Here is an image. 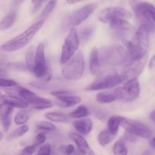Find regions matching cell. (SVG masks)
Returning a JSON list of instances; mask_svg holds the SVG:
<instances>
[{"instance_id": "obj_1", "label": "cell", "mask_w": 155, "mask_h": 155, "mask_svg": "<svg viewBox=\"0 0 155 155\" xmlns=\"http://www.w3.org/2000/svg\"><path fill=\"white\" fill-rule=\"evenodd\" d=\"M150 31L144 24H140L130 39H123L124 46L127 48L130 59L140 57L148 53Z\"/></svg>"}, {"instance_id": "obj_2", "label": "cell", "mask_w": 155, "mask_h": 155, "mask_svg": "<svg viewBox=\"0 0 155 155\" xmlns=\"http://www.w3.org/2000/svg\"><path fill=\"white\" fill-rule=\"evenodd\" d=\"M98 54L101 66L108 68L120 66L130 60V55L127 48L120 44L102 47L98 49Z\"/></svg>"}, {"instance_id": "obj_3", "label": "cell", "mask_w": 155, "mask_h": 155, "mask_svg": "<svg viewBox=\"0 0 155 155\" xmlns=\"http://www.w3.org/2000/svg\"><path fill=\"white\" fill-rule=\"evenodd\" d=\"M44 24H45L44 20H39L30 26L28 28L26 29L24 32L2 44L1 49L8 52H13L24 48L29 45L32 39L35 37L36 33L42 28Z\"/></svg>"}, {"instance_id": "obj_4", "label": "cell", "mask_w": 155, "mask_h": 155, "mask_svg": "<svg viewBox=\"0 0 155 155\" xmlns=\"http://www.w3.org/2000/svg\"><path fill=\"white\" fill-rule=\"evenodd\" d=\"M96 79L86 88V91H98L110 89L124 83L120 74L114 68H107L98 76Z\"/></svg>"}, {"instance_id": "obj_5", "label": "cell", "mask_w": 155, "mask_h": 155, "mask_svg": "<svg viewBox=\"0 0 155 155\" xmlns=\"http://www.w3.org/2000/svg\"><path fill=\"white\" fill-rule=\"evenodd\" d=\"M130 5L141 24H144L150 33L155 30V6L148 2L130 0Z\"/></svg>"}, {"instance_id": "obj_6", "label": "cell", "mask_w": 155, "mask_h": 155, "mask_svg": "<svg viewBox=\"0 0 155 155\" xmlns=\"http://www.w3.org/2000/svg\"><path fill=\"white\" fill-rule=\"evenodd\" d=\"M85 70L84 55L81 51L76 52L71 58L63 64L61 74L65 80L77 81L83 77Z\"/></svg>"}, {"instance_id": "obj_7", "label": "cell", "mask_w": 155, "mask_h": 155, "mask_svg": "<svg viewBox=\"0 0 155 155\" xmlns=\"http://www.w3.org/2000/svg\"><path fill=\"white\" fill-rule=\"evenodd\" d=\"M80 40L75 27H71L64 41L60 56V64H64L75 54L80 46Z\"/></svg>"}, {"instance_id": "obj_8", "label": "cell", "mask_w": 155, "mask_h": 155, "mask_svg": "<svg viewBox=\"0 0 155 155\" xmlns=\"http://www.w3.org/2000/svg\"><path fill=\"white\" fill-rule=\"evenodd\" d=\"M117 100L127 102L135 101L140 94V85L138 78L124 82V85L117 87L114 91Z\"/></svg>"}, {"instance_id": "obj_9", "label": "cell", "mask_w": 155, "mask_h": 155, "mask_svg": "<svg viewBox=\"0 0 155 155\" xmlns=\"http://www.w3.org/2000/svg\"><path fill=\"white\" fill-rule=\"evenodd\" d=\"M33 74L36 78L42 79L45 82L49 81L51 78V73L48 71L46 64L45 45L42 42L39 43V45L36 47Z\"/></svg>"}, {"instance_id": "obj_10", "label": "cell", "mask_w": 155, "mask_h": 155, "mask_svg": "<svg viewBox=\"0 0 155 155\" xmlns=\"http://www.w3.org/2000/svg\"><path fill=\"white\" fill-rule=\"evenodd\" d=\"M148 58V54L146 53L140 57L130 59V61L125 65L122 73L120 74L124 83L127 80L138 78L139 77L145 68Z\"/></svg>"}, {"instance_id": "obj_11", "label": "cell", "mask_w": 155, "mask_h": 155, "mask_svg": "<svg viewBox=\"0 0 155 155\" xmlns=\"http://www.w3.org/2000/svg\"><path fill=\"white\" fill-rule=\"evenodd\" d=\"M98 18L101 23L110 24L121 20L130 21L132 19V14L124 8L109 7L102 9L98 13Z\"/></svg>"}, {"instance_id": "obj_12", "label": "cell", "mask_w": 155, "mask_h": 155, "mask_svg": "<svg viewBox=\"0 0 155 155\" xmlns=\"http://www.w3.org/2000/svg\"><path fill=\"white\" fill-rule=\"evenodd\" d=\"M120 126H122L126 131L132 133L137 137L148 139L153 135L152 131L148 126L135 120L128 119L122 117Z\"/></svg>"}, {"instance_id": "obj_13", "label": "cell", "mask_w": 155, "mask_h": 155, "mask_svg": "<svg viewBox=\"0 0 155 155\" xmlns=\"http://www.w3.org/2000/svg\"><path fill=\"white\" fill-rule=\"evenodd\" d=\"M97 8L96 3H90L85 5L80 8L77 9L73 12L68 18V25L69 27H75L80 25L82 23L88 19Z\"/></svg>"}, {"instance_id": "obj_14", "label": "cell", "mask_w": 155, "mask_h": 155, "mask_svg": "<svg viewBox=\"0 0 155 155\" xmlns=\"http://www.w3.org/2000/svg\"><path fill=\"white\" fill-rule=\"evenodd\" d=\"M51 95L55 97L59 101V105L64 107H73L80 104L82 98L78 95H74V92L68 90L53 91Z\"/></svg>"}, {"instance_id": "obj_15", "label": "cell", "mask_w": 155, "mask_h": 155, "mask_svg": "<svg viewBox=\"0 0 155 155\" xmlns=\"http://www.w3.org/2000/svg\"><path fill=\"white\" fill-rule=\"evenodd\" d=\"M69 138L76 144L80 153L86 155H95L83 136L79 134L78 133H71L69 134Z\"/></svg>"}, {"instance_id": "obj_16", "label": "cell", "mask_w": 155, "mask_h": 155, "mask_svg": "<svg viewBox=\"0 0 155 155\" xmlns=\"http://www.w3.org/2000/svg\"><path fill=\"white\" fill-rule=\"evenodd\" d=\"M13 110V107L5 103L0 104V120L5 132L8 131L12 125V114Z\"/></svg>"}, {"instance_id": "obj_17", "label": "cell", "mask_w": 155, "mask_h": 155, "mask_svg": "<svg viewBox=\"0 0 155 155\" xmlns=\"http://www.w3.org/2000/svg\"><path fill=\"white\" fill-rule=\"evenodd\" d=\"M73 126L79 134L82 136H87L90 134L93 129V122L89 118H81L74 121Z\"/></svg>"}, {"instance_id": "obj_18", "label": "cell", "mask_w": 155, "mask_h": 155, "mask_svg": "<svg viewBox=\"0 0 155 155\" xmlns=\"http://www.w3.org/2000/svg\"><path fill=\"white\" fill-rule=\"evenodd\" d=\"M89 71L93 76H98L101 73V61H100L99 54H98V48L97 47H93L91 50L89 54Z\"/></svg>"}, {"instance_id": "obj_19", "label": "cell", "mask_w": 155, "mask_h": 155, "mask_svg": "<svg viewBox=\"0 0 155 155\" xmlns=\"http://www.w3.org/2000/svg\"><path fill=\"white\" fill-rule=\"evenodd\" d=\"M1 99L2 100V102L5 103L8 105L11 106L13 108H18V109H26L28 107L29 104L27 101H24L20 97L16 96V95H2L0 96Z\"/></svg>"}, {"instance_id": "obj_20", "label": "cell", "mask_w": 155, "mask_h": 155, "mask_svg": "<svg viewBox=\"0 0 155 155\" xmlns=\"http://www.w3.org/2000/svg\"><path fill=\"white\" fill-rule=\"evenodd\" d=\"M29 105L36 110H46L53 107V102L48 98H42L37 95L29 102Z\"/></svg>"}, {"instance_id": "obj_21", "label": "cell", "mask_w": 155, "mask_h": 155, "mask_svg": "<svg viewBox=\"0 0 155 155\" xmlns=\"http://www.w3.org/2000/svg\"><path fill=\"white\" fill-rule=\"evenodd\" d=\"M45 119L52 123H60V124H67L69 122L70 117L68 115L61 111H49L46 112L44 114Z\"/></svg>"}, {"instance_id": "obj_22", "label": "cell", "mask_w": 155, "mask_h": 155, "mask_svg": "<svg viewBox=\"0 0 155 155\" xmlns=\"http://www.w3.org/2000/svg\"><path fill=\"white\" fill-rule=\"evenodd\" d=\"M17 19V13L15 11L9 12L0 21V31H5L10 29L15 24Z\"/></svg>"}, {"instance_id": "obj_23", "label": "cell", "mask_w": 155, "mask_h": 155, "mask_svg": "<svg viewBox=\"0 0 155 155\" xmlns=\"http://www.w3.org/2000/svg\"><path fill=\"white\" fill-rule=\"evenodd\" d=\"M36 48L34 45H30L26 51L25 54V64L27 66V71L33 73V67H34L35 57H36Z\"/></svg>"}, {"instance_id": "obj_24", "label": "cell", "mask_w": 155, "mask_h": 155, "mask_svg": "<svg viewBox=\"0 0 155 155\" xmlns=\"http://www.w3.org/2000/svg\"><path fill=\"white\" fill-rule=\"evenodd\" d=\"M89 114H90V112L88 107L84 104H80L77 108L72 110L68 114V116L72 119H81V118L87 117L88 116H89Z\"/></svg>"}, {"instance_id": "obj_25", "label": "cell", "mask_w": 155, "mask_h": 155, "mask_svg": "<svg viewBox=\"0 0 155 155\" xmlns=\"http://www.w3.org/2000/svg\"><path fill=\"white\" fill-rule=\"evenodd\" d=\"M114 135L111 134L107 129V130H102V131H101L98 133L97 140H98V144L101 147H104L106 145H109L110 143H111L114 141Z\"/></svg>"}, {"instance_id": "obj_26", "label": "cell", "mask_w": 155, "mask_h": 155, "mask_svg": "<svg viewBox=\"0 0 155 155\" xmlns=\"http://www.w3.org/2000/svg\"><path fill=\"white\" fill-rule=\"evenodd\" d=\"M121 117H122L112 116L107 120V130L114 136H116L119 131L121 124Z\"/></svg>"}, {"instance_id": "obj_27", "label": "cell", "mask_w": 155, "mask_h": 155, "mask_svg": "<svg viewBox=\"0 0 155 155\" xmlns=\"http://www.w3.org/2000/svg\"><path fill=\"white\" fill-rule=\"evenodd\" d=\"M117 100V98L114 92H101L97 94L96 95V101L100 104H110Z\"/></svg>"}, {"instance_id": "obj_28", "label": "cell", "mask_w": 155, "mask_h": 155, "mask_svg": "<svg viewBox=\"0 0 155 155\" xmlns=\"http://www.w3.org/2000/svg\"><path fill=\"white\" fill-rule=\"evenodd\" d=\"M114 155H127L128 148L126 145L125 140L124 138L119 139L114 143L113 147Z\"/></svg>"}, {"instance_id": "obj_29", "label": "cell", "mask_w": 155, "mask_h": 155, "mask_svg": "<svg viewBox=\"0 0 155 155\" xmlns=\"http://www.w3.org/2000/svg\"><path fill=\"white\" fill-rule=\"evenodd\" d=\"M29 118H30V115H29L28 111L25 109H21L15 114L14 122L17 126L24 125L28 122Z\"/></svg>"}, {"instance_id": "obj_30", "label": "cell", "mask_w": 155, "mask_h": 155, "mask_svg": "<svg viewBox=\"0 0 155 155\" xmlns=\"http://www.w3.org/2000/svg\"><path fill=\"white\" fill-rule=\"evenodd\" d=\"M58 0H49L48 2L46 5H45V8L42 9V12L39 15V20H44L45 21L47 18L49 16L50 14L54 11V9L55 8L56 6H57Z\"/></svg>"}, {"instance_id": "obj_31", "label": "cell", "mask_w": 155, "mask_h": 155, "mask_svg": "<svg viewBox=\"0 0 155 155\" xmlns=\"http://www.w3.org/2000/svg\"><path fill=\"white\" fill-rule=\"evenodd\" d=\"M29 131V126H27V124H24V125L20 126L18 128H17L16 130H15L14 131H12L10 134L8 135V136L7 137V139L8 140H12L14 139H18V138L21 137V136H24L26 133H27V132Z\"/></svg>"}, {"instance_id": "obj_32", "label": "cell", "mask_w": 155, "mask_h": 155, "mask_svg": "<svg viewBox=\"0 0 155 155\" xmlns=\"http://www.w3.org/2000/svg\"><path fill=\"white\" fill-rule=\"evenodd\" d=\"M36 127L39 130L45 132H53L56 130V127L51 121H37L35 124Z\"/></svg>"}, {"instance_id": "obj_33", "label": "cell", "mask_w": 155, "mask_h": 155, "mask_svg": "<svg viewBox=\"0 0 155 155\" xmlns=\"http://www.w3.org/2000/svg\"><path fill=\"white\" fill-rule=\"evenodd\" d=\"M6 68H7L8 70H10V71H19V72H25V71H27L26 64L21 61L10 62V63L7 64Z\"/></svg>"}, {"instance_id": "obj_34", "label": "cell", "mask_w": 155, "mask_h": 155, "mask_svg": "<svg viewBox=\"0 0 155 155\" xmlns=\"http://www.w3.org/2000/svg\"><path fill=\"white\" fill-rule=\"evenodd\" d=\"M94 31H95V28L92 27H88L83 28V30H81V31L80 32V33H78L80 40L87 42V41L92 37V36L94 33Z\"/></svg>"}, {"instance_id": "obj_35", "label": "cell", "mask_w": 155, "mask_h": 155, "mask_svg": "<svg viewBox=\"0 0 155 155\" xmlns=\"http://www.w3.org/2000/svg\"><path fill=\"white\" fill-rule=\"evenodd\" d=\"M17 86H18V83L14 80L0 77V87L12 88L16 87Z\"/></svg>"}, {"instance_id": "obj_36", "label": "cell", "mask_w": 155, "mask_h": 155, "mask_svg": "<svg viewBox=\"0 0 155 155\" xmlns=\"http://www.w3.org/2000/svg\"><path fill=\"white\" fill-rule=\"evenodd\" d=\"M45 140H46V136H45V135L42 133H39V134L35 137L34 142H33V145H35L36 147L42 145V144L45 143Z\"/></svg>"}, {"instance_id": "obj_37", "label": "cell", "mask_w": 155, "mask_h": 155, "mask_svg": "<svg viewBox=\"0 0 155 155\" xmlns=\"http://www.w3.org/2000/svg\"><path fill=\"white\" fill-rule=\"evenodd\" d=\"M51 148L50 145H42L39 148L38 151L37 155H51Z\"/></svg>"}, {"instance_id": "obj_38", "label": "cell", "mask_w": 155, "mask_h": 155, "mask_svg": "<svg viewBox=\"0 0 155 155\" xmlns=\"http://www.w3.org/2000/svg\"><path fill=\"white\" fill-rule=\"evenodd\" d=\"M36 147L35 145H28L26 146L24 149L21 151V154L20 155H32L35 153L36 151Z\"/></svg>"}, {"instance_id": "obj_39", "label": "cell", "mask_w": 155, "mask_h": 155, "mask_svg": "<svg viewBox=\"0 0 155 155\" xmlns=\"http://www.w3.org/2000/svg\"><path fill=\"white\" fill-rule=\"evenodd\" d=\"M124 140L128 141L130 142H135L136 140H137V136H134L132 133H129V132L126 131L125 133H124Z\"/></svg>"}, {"instance_id": "obj_40", "label": "cell", "mask_w": 155, "mask_h": 155, "mask_svg": "<svg viewBox=\"0 0 155 155\" xmlns=\"http://www.w3.org/2000/svg\"><path fill=\"white\" fill-rule=\"evenodd\" d=\"M74 151H75V147L71 144L66 145L64 147V153L65 155H72Z\"/></svg>"}, {"instance_id": "obj_41", "label": "cell", "mask_w": 155, "mask_h": 155, "mask_svg": "<svg viewBox=\"0 0 155 155\" xmlns=\"http://www.w3.org/2000/svg\"><path fill=\"white\" fill-rule=\"evenodd\" d=\"M43 1L44 0H31L32 3L33 4V12H36L37 9L39 8Z\"/></svg>"}, {"instance_id": "obj_42", "label": "cell", "mask_w": 155, "mask_h": 155, "mask_svg": "<svg viewBox=\"0 0 155 155\" xmlns=\"http://www.w3.org/2000/svg\"><path fill=\"white\" fill-rule=\"evenodd\" d=\"M148 68L150 70H154L155 69V54L151 57L150 59L149 64H148Z\"/></svg>"}, {"instance_id": "obj_43", "label": "cell", "mask_w": 155, "mask_h": 155, "mask_svg": "<svg viewBox=\"0 0 155 155\" xmlns=\"http://www.w3.org/2000/svg\"><path fill=\"white\" fill-rule=\"evenodd\" d=\"M96 117L98 118V119L99 120H102V121H104V120L106 119L105 115H104L103 113H101V112H97Z\"/></svg>"}, {"instance_id": "obj_44", "label": "cell", "mask_w": 155, "mask_h": 155, "mask_svg": "<svg viewBox=\"0 0 155 155\" xmlns=\"http://www.w3.org/2000/svg\"><path fill=\"white\" fill-rule=\"evenodd\" d=\"M83 0H66L67 3L69 5H74V4H77V3L80 2Z\"/></svg>"}, {"instance_id": "obj_45", "label": "cell", "mask_w": 155, "mask_h": 155, "mask_svg": "<svg viewBox=\"0 0 155 155\" xmlns=\"http://www.w3.org/2000/svg\"><path fill=\"white\" fill-rule=\"evenodd\" d=\"M150 118L152 121H154L155 123V110H153L151 114H150Z\"/></svg>"}, {"instance_id": "obj_46", "label": "cell", "mask_w": 155, "mask_h": 155, "mask_svg": "<svg viewBox=\"0 0 155 155\" xmlns=\"http://www.w3.org/2000/svg\"><path fill=\"white\" fill-rule=\"evenodd\" d=\"M150 145H151V146L154 149H155V137L153 138V139H151V142H150Z\"/></svg>"}, {"instance_id": "obj_47", "label": "cell", "mask_w": 155, "mask_h": 155, "mask_svg": "<svg viewBox=\"0 0 155 155\" xmlns=\"http://www.w3.org/2000/svg\"><path fill=\"white\" fill-rule=\"evenodd\" d=\"M142 155H152V154H151V153L150 152V151H145V152Z\"/></svg>"}, {"instance_id": "obj_48", "label": "cell", "mask_w": 155, "mask_h": 155, "mask_svg": "<svg viewBox=\"0 0 155 155\" xmlns=\"http://www.w3.org/2000/svg\"><path fill=\"white\" fill-rule=\"evenodd\" d=\"M3 137H4V135H3V133H2V132H0V141H2Z\"/></svg>"}, {"instance_id": "obj_49", "label": "cell", "mask_w": 155, "mask_h": 155, "mask_svg": "<svg viewBox=\"0 0 155 155\" xmlns=\"http://www.w3.org/2000/svg\"><path fill=\"white\" fill-rule=\"evenodd\" d=\"M17 2H18V3H21L22 2H24V0H17Z\"/></svg>"}, {"instance_id": "obj_50", "label": "cell", "mask_w": 155, "mask_h": 155, "mask_svg": "<svg viewBox=\"0 0 155 155\" xmlns=\"http://www.w3.org/2000/svg\"><path fill=\"white\" fill-rule=\"evenodd\" d=\"M2 95V93H1V92H0V96H1Z\"/></svg>"}]
</instances>
